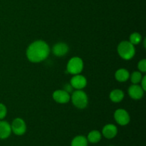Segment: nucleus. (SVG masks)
Wrapping results in <instances>:
<instances>
[{
    "mask_svg": "<svg viewBox=\"0 0 146 146\" xmlns=\"http://www.w3.org/2000/svg\"><path fill=\"white\" fill-rule=\"evenodd\" d=\"M50 49L48 44L44 41H36L29 45L27 51L28 59L33 63L43 61L48 57Z\"/></svg>",
    "mask_w": 146,
    "mask_h": 146,
    "instance_id": "nucleus-1",
    "label": "nucleus"
},
{
    "mask_svg": "<svg viewBox=\"0 0 146 146\" xmlns=\"http://www.w3.org/2000/svg\"><path fill=\"white\" fill-rule=\"evenodd\" d=\"M118 52L120 56L123 59H131L135 54V47L129 41H122L118 46Z\"/></svg>",
    "mask_w": 146,
    "mask_h": 146,
    "instance_id": "nucleus-2",
    "label": "nucleus"
},
{
    "mask_svg": "<svg viewBox=\"0 0 146 146\" xmlns=\"http://www.w3.org/2000/svg\"><path fill=\"white\" fill-rule=\"evenodd\" d=\"M71 100L74 105L78 108H85L88 105V96L85 92L81 90H76L73 93Z\"/></svg>",
    "mask_w": 146,
    "mask_h": 146,
    "instance_id": "nucleus-3",
    "label": "nucleus"
},
{
    "mask_svg": "<svg viewBox=\"0 0 146 146\" xmlns=\"http://www.w3.org/2000/svg\"><path fill=\"white\" fill-rule=\"evenodd\" d=\"M84 68V63L79 57H74L71 58L67 64V71L68 73L76 75L82 71Z\"/></svg>",
    "mask_w": 146,
    "mask_h": 146,
    "instance_id": "nucleus-4",
    "label": "nucleus"
},
{
    "mask_svg": "<svg viewBox=\"0 0 146 146\" xmlns=\"http://www.w3.org/2000/svg\"><path fill=\"white\" fill-rule=\"evenodd\" d=\"M11 132L17 135H22L27 131V125L25 122L21 118H16L11 125Z\"/></svg>",
    "mask_w": 146,
    "mask_h": 146,
    "instance_id": "nucleus-5",
    "label": "nucleus"
},
{
    "mask_svg": "<svg viewBox=\"0 0 146 146\" xmlns=\"http://www.w3.org/2000/svg\"><path fill=\"white\" fill-rule=\"evenodd\" d=\"M114 118L118 124L121 125H126L130 122V115L126 111L123 109H118L114 113Z\"/></svg>",
    "mask_w": 146,
    "mask_h": 146,
    "instance_id": "nucleus-6",
    "label": "nucleus"
},
{
    "mask_svg": "<svg viewBox=\"0 0 146 146\" xmlns=\"http://www.w3.org/2000/svg\"><path fill=\"white\" fill-rule=\"evenodd\" d=\"M71 84L73 88H76V89H82L87 84L86 78L83 76L76 74L71 78V84Z\"/></svg>",
    "mask_w": 146,
    "mask_h": 146,
    "instance_id": "nucleus-7",
    "label": "nucleus"
},
{
    "mask_svg": "<svg viewBox=\"0 0 146 146\" xmlns=\"http://www.w3.org/2000/svg\"><path fill=\"white\" fill-rule=\"evenodd\" d=\"M54 101L59 104H66L70 101L69 94L64 90H57L53 94Z\"/></svg>",
    "mask_w": 146,
    "mask_h": 146,
    "instance_id": "nucleus-8",
    "label": "nucleus"
},
{
    "mask_svg": "<svg viewBox=\"0 0 146 146\" xmlns=\"http://www.w3.org/2000/svg\"><path fill=\"white\" fill-rule=\"evenodd\" d=\"M118 133V129L115 125L113 124H108L104 127L102 130V134L107 139H112L115 138Z\"/></svg>",
    "mask_w": 146,
    "mask_h": 146,
    "instance_id": "nucleus-9",
    "label": "nucleus"
},
{
    "mask_svg": "<svg viewBox=\"0 0 146 146\" xmlns=\"http://www.w3.org/2000/svg\"><path fill=\"white\" fill-rule=\"evenodd\" d=\"M128 94L131 98L138 100L142 98L144 94V91L141 88V86L137 85V84H133L128 88Z\"/></svg>",
    "mask_w": 146,
    "mask_h": 146,
    "instance_id": "nucleus-10",
    "label": "nucleus"
},
{
    "mask_svg": "<svg viewBox=\"0 0 146 146\" xmlns=\"http://www.w3.org/2000/svg\"><path fill=\"white\" fill-rule=\"evenodd\" d=\"M11 133V125L7 121H0V139H7Z\"/></svg>",
    "mask_w": 146,
    "mask_h": 146,
    "instance_id": "nucleus-11",
    "label": "nucleus"
},
{
    "mask_svg": "<svg viewBox=\"0 0 146 146\" xmlns=\"http://www.w3.org/2000/svg\"><path fill=\"white\" fill-rule=\"evenodd\" d=\"M68 51V46L65 43L60 42L53 47V53L57 56H63Z\"/></svg>",
    "mask_w": 146,
    "mask_h": 146,
    "instance_id": "nucleus-12",
    "label": "nucleus"
},
{
    "mask_svg": "<svg viewBox=\"0 0 146 146\" xmlns=\"http://www.w3.org/2000/svg\"><path fill=\"white\" fill-rule=\"evenodd\" d=\"M101 137H102V135L101 133L98 131L94 130V131H91L88 134L86 138L88 140V142L91 143H97L101 140Z\"/></svg>",
    "mask_w": 146,
    "mask_h": 146,
    "instance_id": "nucleus-13",
    "label": "nucleus"
},
{
    "mask_svg": "<svg viewBox=\"0 0 146 146\" xmlns=\"http://www.w3.org/2000/svg\"><path fill=\"white\" fill-rule=\"evenodd\" d=\"M115 76L117 81H120V82H124L129 78L130 75L129 72L126 69L121 68L115 72Z\"/></svg>",
    "mask_w": 146,
    "mask_h": 146,
    "instance_id": "nucleus-14",
    "label": "nucleus"
},
{
    "mask_svg": "<svg viewBox=\"0 0 146 146\" xmlns=\"http://www.w3.org/2000/svg\"><path fill=\"white\" fill-rule=\"evenodd\" d=\"M124 98V94L121 90L115 89L111 91L110 94V98L113 102L118 103L121 102Z\"/></svg>",
    "mask_w": 146,
    "mask_h": 146,
    "instance_id": "nucleus-15",
    "label": "nucleus"
},
{
    "mask_svg": "<svg viewBox=\"0 0 146 146\" xmlns=\"http://www.w3.org/2000/svg\"><path fill=\"white\" fill-rule=\"evenodd\" d=\"M88 140L84 135H77L72 140L71 146H88Z\"/></svg>",
    "mask_w": 146,
    "mask_h": 146,
    "instance_id": "nucleus-16",
    "label": "nucleus"
},
{
    "mask_svg": "<svg viewBox=\"0 0 146 146\" xmlns=\"http://www.w3.org/2000/svg\"><path fill=\"white\" fill-rule=\"evenodd\" d=\"M141 38H142V36H141L139 33H133L131 36H130V42L133 44V45H136V44H138L141 42Z\"/></svg>",
    "mask_w": 146,
    "mask_h": 146,
    "instance_id": "nucleus-17",
    "label": "nucleus"
},
{
    "mask_svg": "<svg viewBox=\"0 0 146 146\" xmlns=\"http://www.w3.org/2000/svg\"><path fill=\"white\" fill-rule=\"evenodd\" d=\"M141 79H142V74L139 71H134L131 75V81L133 84L141 82Z\"/></svg>",
    "mask_w": 146,
    "mask_h": 146,
    "instance_id": "nucleus-18",
    "label": "nucleus"
},
{
    "mask_svg": "<svg viewBox=\"0 0 146 146\" xmlns=\"http://www.w3.org/2000/svg\"><path fill=\"white\" fill-rule=\"evenodd\" d=\"M7 108L2 104H0V120H2L5 118L7 115Z\"/></svg>",
    "mask_w": 146,
    "mask_h": 146,
    "instance_id": "nucleus-19",
    "label": "nucleus"
},
{
    "mask_svg": "<svg viewBox=\"0 0 146 146\" xmlns=\"http://www.w3.org/2000/svg\"><path fill=\"white\" fill-rule=\"evenodd\" d=\"M138 69L141 71V72H145L146 71V60L143 59L138 63Z\"/></svg>",
    "mask_w": 146,
    "mask_h": 146,
    "instance_id": "nucleus-20",
    "label": "nucleus"
},
{
    "mask_svg": "<svg viewBox=\"0 0 146 146\" xmlns=\"http://www.w3.org/2000/svg\"><path fill=\"white\" fill-rule=\"evenodd\" d=\"M141 88L143 89V91H145L146 89V76H144L141 79Z\"/></svg>",
    "mask_w": 146,
    "mask_h": 146,
    "instance_id": "nucleus-21",
    "label": "nucleus"
},
{
    "mask_svg": "<svg viewBox=\"0 0 146 146\" xmlns=\"http://www.w3.org/2000/svg\"><path fill=\"white\" fill-rule=\"evenodd\" d=\"M72 88H73V87L71 86V84H66V85L64 86V91H66V92L69 93V92H71V90H72Z\"/></svg>",
    "mask_w": 146,
    "mask_h": 146,
    "instance_id": "nucleus-22",
    "label": "nucleus"
},
{
    "mask_svg": "<svg viewBox=\"0 0 146 146\" xmlns=\"http://www.w3.org/2000/svg\"><path fill=\"white\" fill-rule=\"evenodd\" d=\"M109 146H113V145H109Z\"/></svg>",
    "mask_w": 146,
    "mask_h": 146,
    "instance_id": "nucleus-23",
    "label": "nucleus"
}]
</instances>
